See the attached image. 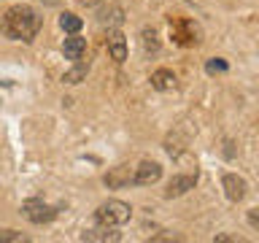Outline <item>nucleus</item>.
<instances>
[{"mask_svg":"<svg viewBox=\"0 0 259 243\" xmlns=\"http://www.w3.org/2000/svg\"><path fill=\"white\" fill-rule=\"evenodd\" d=\"M197 186V173H186V176H173L165 189V197L173 200V197H181V194H186L189 189H194Z\"/></svg>","mask_w":259,"mask_h":243,"instance_id":"423d86ee","label":"nucleus"},{"mask_svg":"<svg viewBox=\"0 0 259 243\" xmlns=\"http://www.w3.org/2000/svg\"><path fill=\"white\" fill-rule=\"evenodd\" d=\"M151 87L154 89H159V92H167V89H173L176 87V73L173 70H167V68H159V70H154L151 73Z\"/></svg>","mask_w":259,"mask_h":243,"instance_id":"9b49d317","label":"nucleus"},{"mask_svg":"<svg viewBox=\"0 0 259 243\" xmlns=\"http://www.w3.org/2000/svg\"><path fill=\"white\" fill-rule=\"evenodd\" d=\"M170 38L181 46H192L200 40L197 27H194V22H189V19H170Z\"/></svg>","mask_w":259,"mask_h":243,"instance_id":"20e7f679","label":"nucleus"},{"mask_svg":"<svg viewBox=\"0 0 259 243\" xmlns=\"http://www.w3.org/2000/svg\"><path fill=\"white\" fill-rule=\"evenodd\" d=\"M103 181H105L108 189H121V186L133 184V170H130L127 165H116V168H111L108 173H105Z\"/></svg>","mask_w":259,"mask_h":243,"instance_id":"6e6552de","label":"nucleus"},{"mask_svg":"<svg viewBox=\"0 0 259 243\" xmlns=\"http://www.w3.org/2000/svg\"><path fill=\"white\" fill-rule=\"evenodd\" d=\"M251 224L259 227V216H256V211H251Z\"/></svg>","mask_w":259,"mask_h":243,"instance_id":"a211bd4d","label":"nucleus"},{"mask_svg":"<svg viewBox=\"0 0 259 243\" xmlns=\"http://www.w3.org/2000/svg\"><path fill=\"white\" fill-rule=\"evenodd\" d=\"M84 6H95V3H100V0H81Z\"/></svg>","mask_w":259,"mask_h":243,"instance_id":"6ab92c4d","label":"nucleus"},{"mask_svg":"<svg viewBox=\"0 0 259 243\" xmlns=\"http://www.w3.org/2000/svg\"><path fill=\"white\" fill-rule=\"evenodd\" d=\"M87 52V38H78V32H73L70 38H65V44H62V54L68 57V60H81Z\"/></svg>","mask_w":259,"mask_h":243,"instance_id":"9d476101","label":"nucleus"},{"mask_svg":"<svg viewBox=\"0 0 259 243\" xmlns=\"http://www.w3.org/2000/svg\"><path fill=\"white\" fill-rule=\"evenodd\" d=\"M108 54H111V60H116V62L127 60V40H124V35H121L119 30L108 32Z\"/></svg>","mask_w":259,"mask_h":243,"instance_id":"1a4fd4ad","label":"nucleus"},{"mask_svg":"<svg viewBox=\"0 0 259 243\" xmlns=\"http://www.w3.org/2000/svg\"><path fill=\"white\" fill-rule=\"evenodd\" d=\"M162 178V165L154 159H143L141 165L133 170V184L135 186H151Z\"/></svg>","mask_w":259,"mask_h":243,"instance_id":"39448f33","label":"nucleus"},{"mask_svg":"<svg viewBox=\"0 0 259 243\" xmlns=\"http://www.w3.org/2000/svg\"><path fill=\"white\" fill-rule=\"evenodd\" d=\"M143 49H146V52H157V49H159L157 32H154V30H149V27L143 30Z\"/></svg>","mask_w":259,"mask_h":243,"instance_id":"2eb2a0df","label":"nucleus"},{"mask_svg":"<svg viewBox=\"0 0 259 243\" xmlns=\"http://www.w3.org/2000/svg\"><path fill=\"white\" fill-rule=\"evenodd\" d=\"M87 73H89V62H84V57H81V60H76V65H73L70 70H65L62 81L65 84H81V81L87 78Z\"/></svg>","mask_w":259,"mask_h":243,"instance_id":"ddd939ff","label":"nucleus"},{"mask_svg":"<svg viewBox=\"0 0 259 243\" xmlns=\"http://www.w3.org/2000/svg\"><path fill=\"white\" fill-rule=\"evenodd\" d=\"M81 24H84V22H81V16H76V14H62L60 16V27L65 32H70V35L81 30Z\"/></svg>","mask_w":259,"mask_h":243,"instance_id":"4468645a","label":"nucleus"},{"mask_svg":"<svg viewBox=\"0 0 259 243\" xmlns=\"http://www.w3.org/2000/svg\"><path fill=\"white\" fill-rule=\"evenodd\" d=\"M222 186H224V194L230 197L232 202H240L243 197H246V181H243L240 176H235V173H224L222 176Z\"/></svg>","mask_w":259,"mask_h":243,"instance_id":"0eeeda50","label":"nucleus"},{"mask_svg":"<svg viewBox=\"0 0 259 243\" xmlns=\"http://www.w3.org/2000/svg\"><path fill=\"white\" fill-rule=\"evenodd\" d=\"M205 68H208V73H224L227 70V62L224 60H216V57H213V60H208V65H205Z\"/></svg>","mask_w":259,"mask_h":243,"instance_id":"f3484780","label":"nucleus"},{"mask_svg":"<svg viewBox=\"0 0 259 243\" xmlns=\"http://www.w3.org/2000/svg\"><path fill=\"white\" fill-rule=\"evenodd\" d=\"M130 216H133V208L121 200H108L95 211L97 224H103V227H121L130 222Z\"/></svg>","mask_w":259,"mask_h":243,"instance_id":"f03ea898","label":"nucleus"},{"mask_svg":"<svg viewBox=\"0 0 259 243\" xmlns=\"http://www.w3.org/2000/svg\"><path fill=\"white\" fill-rule=\"evenodd\" d=\"M40 24H44V16H40L35 8H30V6H11L6 11V16H3L0 30H3L6 38L30 44V40L38 35Z\"/></svg>","mask_w":259,"mask_h":243,"instance_id":"f257e3e1","label":"nucleus"},{"mask_svg":"<svg viewBox=\"0 0 259 243\" xmlns=\"http://www.w3.org/2000/svg\"><path fill=\"white\" fill-rule=\"evenodd\" d=\"M49 3H54V0H49Z\"/></svg>","mask_w":259,"mask_h":243,"instance_id":"aec40b11","label":"nucleus"},{"mask_svg":"<svg viewBox=\"0 0 259 243\" xmlns=\"http://www.w3.org/2000/svg\"><path fill=\"white\" fill-rule=\"evenodd\" d=\"M19 240H27V238L16 230H0V243H19Z\"/></svg>","mask_w":259,"mask_h":243,"instance_id":"dca6fc26","label":"nucleus"},{"mask_svg":"<svg viewBox=\"0 0 259 243\" xmlns=\"http://www.w3.org/2000/svg\"><path fill=\"white\" fill-rule=\"evenodd\" d=\"M22 214L32 224H49V222L57 219V208L44 202V200H38V197H30V200L22 202Z\"/></svg>","mask_w":259,"mask_h":243,"instance_id":"7ed1b4c3","label":"nucleus"},{"mask_svg":"<svg viewBox=\"0 0 259 243\" xmlns=\"http://www.w3.org/2000/svg\"><path fill=\"white\" fill-rule=\"evenodd\" d=\"M121 235L116 232V227H97V230H89V232H84L81 235V240H97V243H105V240H119Z\"/></svg>","mask_w":259,"mask_h":243,"instance_id":"f8f14e48","label":"nucleus"}]
</instances>
